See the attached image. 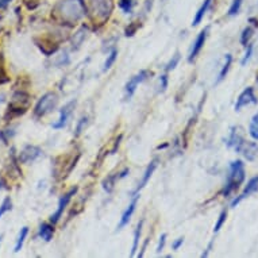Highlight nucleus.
Returning a JSON list of instances; mask_svg holds the SVG:
<instances>
[{
  "label": "nucleus",
  "instance_id": "1",
  "mask_svg": "<svg viewBox=\"0 0 258 258\" xmlns=\"http://www.w3.org/2000/svg\"><path fill=\"white\" fill-rule=\"evenodd\" d=\"M57 10L67 23L79 22L87 14V7L83 0H62L57 6Z\"/></svg>",
  "mask_w": 258,
  "mask_h": 258
},
{
  "label": "nucleus",
  "instance_id": "2",
  "mask_svg": "<svg viewBox=\"0 0 258 258\" xmlns=\"http://www.w3.org/2000/svg\"><path fill=\"white\" fill-rule=\"evenodd\" d=\"M243 180H245V165L241 160H236L234 163H231L230 174H229L227 183H226L225 188L222 191V195L229 196L231 192L238 189V187L243 183Z\"/></svg>",
  "mask_w": 258,
  "mask_h": 258
},
{
  "label": "nucleus",
  "instance_id": "3",
  "mask_svg": "<svg viewBox=\"0 0 258 258\" xmlns=\"http://www.w3.org/2000/svg\"><path fill=\"white\" fill-rule=\"evenodd\" d=\"M28 104H30V96L26 92H21V91L15 92L12 96L11 103L8 106V113H7L6 117L10 115V118H12V117L23 115L28 108Z\"/></svg>",
  "mask_w": 258,
  "mask_h": 258
},
{
  "label": "nucleus",
  "instance_id": "4",
  "mask_svg": "<svg viewBox=\"0 0 258 258\" xmlns=\"http://www.w3.org/2000/svg\"><path fill=\"white\" fill-rule=\"evenodd\" d=\"M57 95L56 94H53V92H47L45 95L41 97L38 103H37V106L34 108V114H35V117H38V118H42V117H45L49 113H51L57 106Z\"/></svg>",
  "mask_w": 258,
  "mask_h": 258
},
{
  "label": "nucleus",
  "instance_id": "5",
  "mask_svg": "<svg viewBox=\"0 0 258 258\" xmlns=\"http://www.w3.org/2000/svg\"><path fill=\"white\" fill-rule=\"evenodd\" d=\"M91 8H92V12L96 18H99L101 21H106L111 12V3L108 0H92Z\"/></svg>",
  "mask_w": 258,
  "mask_h": 258
},
{
  "label": "nucleus",
  "instance_id": "6",
  "mask_svg": "<svg viewBox=\"0 0 258 258\" xmlns=\"http://www.w3.org/2000/svg\"><path fill=\"white\" fill-rule=\"evenodd\" d=\"M76 192H77V188L74 187V188H72L70 191L67 192V193H65V195L60 199V202H58V207H57V211L50 216V222L53 223V225H56L57 222L60 220V218L62 216V213H64V211H65V208L68 207L69 202H70V200H72V197L76 195Z\"/></svg>",
  "mask_w": 258,
  "mask_h": 258
},
{
  "label": "nucleus",
  "instance_id": "7",
  "mask_svg": "<svg viewBox=\"0 0 258 258\" xmlns=\"http://www.w3.org/2000/svg\"><path fill=\"white\" fill-rule=\"evenodd\" d=\"M147 77H149V72L147 70H141L138 74H135L134 77H131V80H129V83L126 84V88H124V91H126V96H124L126 100H130L133 97L135 91L138 88V85L142 84Z\"/></svg>",
  "mask_w": 258,
  "mask_h": 258
},
{
  "label": "nucleus",
  "instance_id": "8",
  "mask_svg": "<svg viewBox=\"0 0 258 258\" xmlns=\"http://www.w3.org/2000/svg\"><path fill=\"white\" fill-rule=\"evenodd\" d=\"M41 156H42V150L38 146L27 145L19 154V161L22 164H30L34 163Z\"/></svg>",
  "mask_w": 258,
  "mask_h": 258
},
{
  "label": "nucleus",
  "instance_id": "9",
  "mask_svg": "<svg viewBox=\"0 0 258 258\" xmlns=\"http://www.w3.org/2000/svg\"><path fill=\"white\" fill-rule=\"evenodd\" d=\"M254 103H257V97L254 95V90H253L252 87H249L236 99L235 111H241L243 107L249 106V104H254Z\"/></svg>",
  "mask_w": 258,
  "mask_h": 258
},
{
  "label": "nucleus",
  "instance_id": "10",
  "mask_svg": "<svg viewBox=\"0 0 258 258\" xmlns=\"http://www.w3.org/2000/svg\"><path fill=\"white\" fill-rule=\"evenodd\" d=\"M257 191H258V176H256V177H253V179L249 180L247 186L245 187V189L242 191L241 195H239L238 197H235V199H234V202L231 203V207L233 208L236 207V206H238V204H239L243 199H246V197H249L250 195H253V193H256Z\"/></svg>",
  "mask_w": 258,
  "mask_h": 258
},
{
  "label": "nucleus",
  "instance_id": "11",
  "mask_svg": "<svg viewBox=\"0 0 258 258\" xmlns=\"http://www.w3.org/2000/svg\"><path fill=\"white\" fill-rule=\"evenodd\" d=\"M74 106H76V101H69L67 106H64L61 108V111H60V118L57 120L56 123H53V129H62V127H65L68 123V120H69V117L72 115L73 110H74Z\"/></svg>",
  "mask_w": 258,
  "mask_h": 258
},
{
  "label": "nucleus",
  "instance_id": "12",
  "mask_svg": "<svg viewBox=\"0 0 258 258\" xmlns=\"http://www.w3.org/2000/svg\"><path fill=\"white\" fill-rule=\"evenodd\" d=\"M207 34H208V27L204 28L202 33L197 35V38L193 42V45H192V49L189 51V56H188V61L192 62L197 56H199V53L202 51L203 46L206 44V40H207Z\"/></svg>",
  "mask_w": 258,
  "mask_h": 258
},
{
  "label": "nucleus",
  "instance_id": "13",
  "mask_svg": "<svg viewBox=\"0 0 258 258\" xmlns=\"http://www.w3.org/2000/svg\"><path fill=\"white\" fill-rule=\"evenodd\" d=\"M239 153H242L246 160L249 161H254L256 157L258 156V145L257 143H254V142H243L241 146V149H239Z\"/></svg>",
  "mask_w": 258,
  "mask_h": 258
},
{
  "label": "nucleus",
  "instance_id": "14",
  "mask_svg": "<svg viewBox=\"0 0 258 258\" xmlns=\"http://www.w3.org/2000/svg\"><path fill=\"white\" fill-rule=\"evenodd\" d=\"M157 165H158L157 160H153L152 163L149 164V166L146 168L145 173H143L142 179H141V181L138 183V187H137V189H135L134 193H138V192H140L142 188H145L146 184L149 183V180L152 179V176H153V173H154V170L157 169Z\"/></svg>",
  "mask_w": 258,
  "mask_h": 258
},
{
  "label": "nucleus",
  "instance_id": "15",
  "mask_svg": "<svg viewBox=\"0 0 258 258\" xmlns=\"http://www.w3.org/2000/svg\"><path fill=\"white\" fill-rule=\"evenodd\" d=\"M137 202H138V196H135L134 200L131 202V204H130L129 207H127V210L123 212V215H122L120 222H119V225H118V230H120V229H123L124 226L129 225L130 219H131V216H133V213H134V211H135V207H137Z\"/></svg>",
  "mask_w": 258,
  "mask_h": 258
},
{
  "label": "nucleus",
  "instance_id": "16",
  "mask_svg": "<svg viewBox=\"0 0 258 258\" xmlns=\"http://www.w3.org/2000/svg\"><path fill=\"white\" fill-rule=\"evenodd\" d=\"M211 3H212V0H204V3H203L202 7L199 8V11L196 12V15H195L193 21H192V26H197L199 23L202 22L203 18H204L206 14H207L208 8L211 6Z\"/></svg>",
  "mask_w": 258,
  "mask_h": 258
},
{
  "label": "nucleus",
  "instance_id": "17",
  "mask_svg": "<svg viewBox=\"0 0 258 258\" xmlns=\"http://www.w3.org/2000/svg\"><path fill=\"white\" fill-rule=\"evenodd\" d=\"M53 234H54V229L53 226L47 225V223H42L40 226V236L44 239V241L49 242L53 238Z\"/></svg>",
  "mask_w": 258,
  "mask_h": 258
},
{
  "label": "nucleus",
  "instance_id": "18",
  "mask_svg": "<svg viewBox=\"0 0 258 258\" xmlns=\"http://www.w3.org/2000/svg\"><path fill=\"white\" fill-rule=\"evenodd\" d=\"M142 225H143V220H141L138 226H137V229H135L134 233V241H133V247H131V257H134L135 252H137V249H138V243H140V236L141 233H142Z\"/></svg>",
  "mask_w": 258,
  "mask_h": 258
},
{
  "label": "nucleus",
  "instance_id": "19",
  "mask_svg": "<svg viewBox=\"0 0 258 258\" xmlns=\"http://www.w3.org/2000/svg\"><path fill=\"white\" fill-rule=\"evenodd\" d=\"M28 234V227H23L21 233H19V235H18L17 243H15V247H14V252L19 253L21 252V249L23 247V243H24V239H26V236Z\"/></svg>",
  "mask_w": 258,
  "mask_h": 258
},
{
  "label": "nucleus",
  "instance_id": "20",
  "mask_svg": "<svg viewBox=\"0 0 258 258\" xmlns=\"http://www.w3.org/2000/svg\"><path fill=\"white\" fill-rule=\"evenodd\" d=\"M231 62H233V57H231V54H227V56H226L225 64H223V68H222V70H220V73H219L218 83L219 81H222V80H225V77L227 76V73H229V70H230Z\"/></svg>",
  "mask_w": 258,
  "mask_h": 258
},
{
  "label": "nucleus",
  "instance_id": "21",
  "mask_svg": "<svg viewBox=\"0 0 258 258\" xmlns=\"http://www.w3.org/2000/svg\"><path fill=\"white\" fill-rule=\"evenodd\" d=\"M85 37H87V28L83 27L80 31H77V34H74V37H73V47H79L84 42Z\"/></svg>",
  "mask_w": 258,
  "mask_h": 258
},
{
  "label": "nucleus",
  "instance_id": "22",
  "mask_svg": "<svg viewBox=\"0 0 258 258\" xmlns=\"http://www.w3.org/2000/svg\"><path fill=\"white\" fill-rule=\"evenodd\" d=\"M249 133L252 135L253 140L258 141V113L253 117L252 122H250V127H249Z\"/></svg>",
  "mask_w": 258,
  "mask_h": 258
},
{
  "label": "nucleus",
  "instance_id": "23",
  "mask_svg": "<svg viewBox=\"0 0 258 258\" xmlns=\"http://www.w3.org/2000/svg\"><path fill=\"white\" fill-rule=\"evenodd\" d=\"M12 208V202H11V197L7 196L4 200H3V203H1V206H0V218L4 215L6 212H8V211H11Z\"/></svg>",
  "mask_w": 258,
  "mask_h": 258
},
{
  "label": "nucleus",
  "instance_id": "24",
  "mask_svg": "<svg viewBox=\"0 0 258 258\" xmlns=\"http://www.w3.org/2000/svg\"><path fill=\"white\" fill-rule=\"evenodd\" d=\"M226 219H227V211H226V210H223V211L220 212V215H219L218 222H216V223H215V226H213V233H218V231L222 229V226L225 225Z\"/></svg>",
  "mask_w": 258,
  "mask_h": 258
},
{
  "label": "nucleus",
  "instance_id": "25",
  "mask_svg": "<svg viewBox=\"0 0 258 258\" xmlns=\"http://www.w3.org/2000/svg\"><path fill=\"white\" fill-rule=\"evenodd\" d=\"M253 35V28L252 27H246L241 34V44L243 46H247L249 44V41L252 38Z\"/></svg>",
  "mask_w": 258,
  "mask_h": 258
},
{
  "label": "nucleus",
  "instance_id": "26",
  "mask_svg": "<svg viewBox=\"0 0 258 258\" xmlns=\"http://www.w3.org/2000/svg\"><path fill=\"white\" fill-rule=\"evenodd\" d=\"M117 56H118V51L117 50H113L110 54H108V57H107L106 62H104V70H108L110 68L113 67L114 62H115V60H117Z\"/></svg>",
  "mask_w": 258,
  "mask_h": 258
},
{
  "label": "nucleus",
  "instance_id": "27",
  "mask_svg": "<svg viewBox=\"0 0 258 258\" xmlns=\"http://www.w3.org/2000/svg\"><path fill=\"white\" fill-rule=\"evenodd\" d=\"M242 3H243V0H234V1H233L230 10H229V15H230V17H234V15H236V14L239 12Z\"/></svg>",
  "mask_w": 258,
  "mask_h": 258
},
{
  "label": "nucleus",
  "instance_id": "28",
  "mask_svg": "<svg viewBox=\"0 0 258 258\" xmlns=\"http://www.w3.org/2000/svg\"><path fill=\"white\" fill-rule=\"evenodd\" d=\"M87 124H88V118H87V117H83V118L79 120L77 126H76V137H79V135L84 131V129L87 127Z\"/></svg>",
  "mask_w": 258,
  "mask_h": 258
},
{
  "label": "nucleus",
  "instance_id": "29",
  "mask_svg": "<svg viewBox=\"0 0 258 258\" xmlns=\"http://www.w3.org/2000/svg\"><path fill=\"white\" fill-rule=\"evenodd\" d=\"M180 62V53H176L173 57H172V60L168 62V65H166V72H169V70H173L174 68L177 67V64Z\"/></svg>",
  "mask_w": 258,
  "mask_h": 258
},
{
  "label": "nucleus",
  "instance_id": "30",
  "mask_svg": "<svg viewBox=\"0 0 258 258\" xmlns=\"http://www.w3.org/2000/svg\"><path fill=\"white\" fill-rule=\"evenodd\" d=\"M115 179H117V177H115V176H110V177H108V179L106 180V181H104V183H103V184H104V189H106L107 192H111L113 191V188H114V183H115Z\"/></svg>",
  "mask_w": 258,
  "mask_h": 258
},
{
  "label": "nucleus",
  "instance_id": "31",
  "mask_svg": "<svg viewBox=\"0 0 258 258\" xmlns=\"http://www.w3.org/2000/svg\"><path fill=\"white\" fill-rule=\"evenodd\" d=\"M252 53H253V45H250V44H247L246 53H245V57L242 58L241 65H246L247 61H249V60H250V57H252Z\"/></svg>",
  "mask_w": 258,
  "mask_h": 258
},
{
  "label": "nucleus",
  "instance_id": "32",
  "mask_svg": "<svg viewBox=\"0 0 258 258\" xmlns=\"http://www.w3.org/2000/svg\"><path fill=\"white\" fill-rule=\"evenodd\" d=\"M120 7H122V10L124 12H130L131 11V7H133V3H131V0H120Z\"/></svg>",
  "mask_w": 258,
  "mask_h": 258
},
{
  "label": "nucleus",
  "instance_id": "33",
  "mask_svg": "<svg viewBox=\"0 0 258 258\" xmlns=\"http://www.w3.org/2000/svg\"><path fill=\"white\" fill-rule=\"evenodd\" d=\"M165 243H166V234H163L160 236V241H158V246H157V253H161L165 247Z\"/></svg>",
  "mask_w": 258,
  "mask_h": 258
},
{
  "label": "nucleus",
  "instance_id": "34",
  "mask_svg": "<svg viewBox=\"0 0 258 258\" xmlns=\"http://www.w3.org/2000/svg\"><path fill=\"white\" fill-rule=\"evenodd\" d=\"M166 87H168V76L166 74H164V76H161V81H160V88H161V91H165L166 90Z\"/></svg>",
  "mask_w": 258,
  "mask_h": 258
},
{
  "label": "nucleus",
  "instance_id": "35",
  "mask_svg": "<svg viewBox=\"0 0 258 258\" xmlns=\"http://www.w3.org/2000/svg\"><path fill=\"white\" fill-rule=\"evenodd\" d=\"M183 243H184V238H179V239H177V241H176L173 243V249H174V250H179L180 246H181Z\"/></svg>",
  "mask_w": 258,
  "mask_h": 258
},
{
  "label": "nucleus",
  "instance_id": "36",
  "mask_svg": "<svg viewBox=\"0 0 258 258\" xmlns=\"http://www.w3.org/2000/svg\"><path fill=\"white\" fill-rule=\"evenodd\" d=\"M147 243H149V239H146L145 243H143V246H142V250H141V253L138 254V257H143V254H145V250H146V246H147Z\"/></svg>",
  "mask_w": 258,
  "mask_h": 258
},
{
  "label": "nucleus",
  "instance_id": "37",
  "mask_svg": "<svg viewBox=\"0 0 258 258\" xmlns=\"http://www.w3.org/2000/svg\"><path fill=\"white\" fill-rule=\"evenodd\" d=\"M10 1H12V0H0V8H4V7L8 6Z\"/></svg>",
  "mask_w": 258,
  "mask_h": 258
},
{
  "label": "nucleus",
  "instance_id": "38",
  "mask_svg": "<svg viewBox=\"0 0 258 258\" xmlns=\"http://www.w3.org/2000/svg\"><path fill=\"white\" fill-rule=\"evenodd\" d=\"M4 101V95H0V103H3Z\"/></svg>",
  "mask_w": 258,
  "mask_h": 258
},
{
  "label": "nucleus",
  "instance_id": "39",
  "mask_svg": "<svg viewBox=\"0 0 258 258\" xmlns=\"http://www.w3.org/2000/svg\"><path fill=\"white\" fill-rule=\"evenodd\" d=\"M1 241H3V234L0 235V245H1Z\"/></svg>",
  "mask_w": 258,
  "mask_h": 258
}]
</instances>
